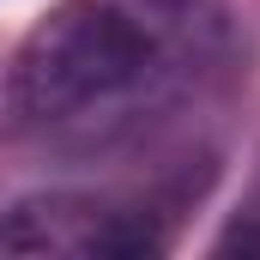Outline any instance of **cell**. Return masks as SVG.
I'll list each match as a JSON object with an SVG mask.
<instances>
[{"instance_id":"6da1fadb","label":"cell","mask_w":260,"mask_h":260,"mask_svg":"<svg viewBox=\"0 0 260 260\" xmlns=\"http://www.w3.org/2000/svg\"><path fill=\"white\" fill-rule=\"evenodd\" d=\"M242 55L230 0H61L12 55V121L61 151H121L206 109Z\"/></svg>"},{"instance_id":"7a4b0ae2","label":"cell","mask_w":260,"mask_h":260,"mask_svg":"<svg viewBox=\"0 0 260 260\" xmlns=\"http://www.w3.org/2000/svg\"><path fill=\"white\" fill-rule=\"evenodd\" d=\"M164 248L170 230L145 200L49 188L0 212V260H145Z\"/></svg>"}]
</instances>
